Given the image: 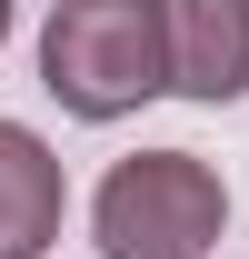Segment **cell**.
Instances as JSON below:
<instances>
[{
	"mask_svg": "<svg viewBox=\"0 0 249 259\" xmlns=\"http://www.w3.org/2000/svg\"><path fill=\"white\" fill-rule=\"evenodd\" d=\"M90 229L110 259H210L229 229V190L199 150H130L100 180Z\"/></svg>",
	"mask_w": 249,
	"mask_h": 259,
	"instance_id": "obj_2",
	"label": "cell"
},
{
	"mask_svg": "<svg viewBox=\"0 0 249 259\" xmlns=\"http://www.w3.org/2000/svg\"><path fill=\"white\" fill-rule=\"evenodd\" d=\"M159 60L180 100L229 110L249 90V0H159Z\"/></svg>",
	"mask_w": 249,
	"mask_h": 259,
	"instance_id": "obj_3",
	"label": "cell"
},
{
	"mask_svg": "<svg viewBox=\"0 0 249 259\" xmlns=\"http://www.w3.org/2000/svg\"><path fill=\"white\" fill-rule=\"evenodd\" d=\"M40 90L70 120H130L140 100H159V0H60L40 30Z\"/></svg>",
	"mask_w": 249,
	"mask_h": 259,
	"instance_id": "obj_1",
	"label": "cell"
},
{
	"mask_svg": "<svg viewBox=\"0 0 249 259\" xmlns=\"http://www.w3.org/2000/svg\"><path fill=\"white\" fill-rule=\"evenodd\" d=\"M60 209H70L60 150L30 120H0V259H40L60 239Z\"/></svg>",
	"mask_w": 249,
	"mask_h": 259,
	"instance_id": "obj_4",
	"label": "cell"
},
{
	"mask_svg": "<svg viewBox=\"0 0 249 259\" xmlns=\"http://www.w3.org/2000/svg\"><path fill=\"white\" fill-rule=\"evenodd\" d=\"M0 50H10V0H0Z\"/></svg>",
	"mask_w": 249,
	"mask_h": 259,
	"instance_id": "obj_5",
	"label": "cell"
}]
</instances>
